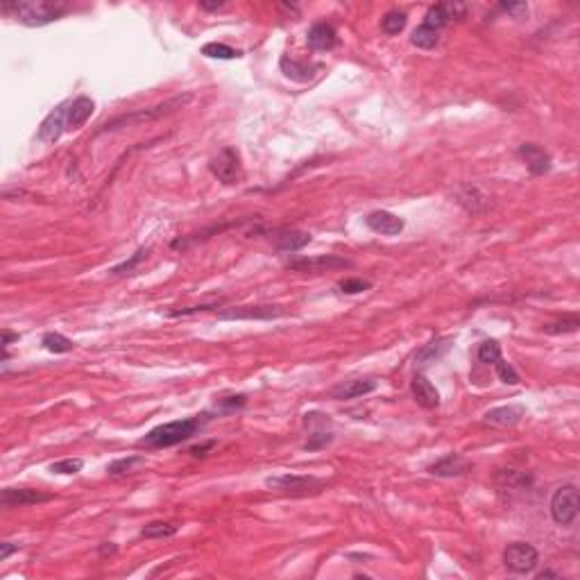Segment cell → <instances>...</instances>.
<instances>
[{
    "label": "cell",
    "mask_w": 580,
    "mask_h": 580,
    "mask_svg": "<svg viewBox=\"0 0 580 580\" xmlns=\"http://www.w3.org/2000/svg\"><path fill=\"white\" fill-rule=\"evenodd\" d=\"M3 9L12 14L18 23L30 27H41L64 16L69 12V5L53 3V0H18V3H7Z\"/></svg>",
    "instance_id": "cell-1"
},
{
    "label": "cell",
    "mask_w": 580,
    "mask_h": 580,
    "mask_svg": "<svg viewBox=\"0 0 580 580\" xmlns=\"http://www.w3.org/2000/svg\"><path fill=\"white\" fill-rule=\"evenodd\" d=\"M202 427L200 417H188V420H177V422H168L161 424V427L152 429L145 438L141 440V444L145 447H154V449H166V447H175L179 442H186L188 438H193Z\"/></svg>",
    "instance_id": "cell-2"
},
{
    "label": "cell",
    "mask_w": 580,
    "mask_h": 580,
    "mask_svg": "<svg viewBox=\"0 0 580 580\" xmlns=\"http://www.w3.org/2000/svg\"><path fill=\"white\" fill-rule=\"evenodd\" d=\"M580 510V497L576 485H562L551 497V517L558 526H572Z\"/></svg>",
    "instance_id": "cell-3"
},
{
    "label": "cell",
    "mask_w": 580,
    "mask_h": 580,
    "mask_svg": "<svg viewBox=\"0 0 580 580\" xmlns=\"http://www.w3.org/2000/svg\"><path fill=\"white\" fill-rule=\"evenodd\" d=\"M504 565L512 574H533L539 565V553L533 544L515 542L504 551Z\"/></svg>",
    "instance_id": "cell-4"
},
{
    "label": "cell",
    "mask_w": 580,
    "mask_h": 580,
    "mask_svg": "<svg viewBox=\"0 0 580 580\" xmlns=\"http://www.w3.org/2000/svg\"><path fill=\"white\" fill-rule=\"evenodd\" d=\"M211 172L222 181L231 186V184H238V179L243 177V168H240V157L234 148H222L214 159L209 163Z\"/></svg>",
    "instance_id": "cell-5"
},
{
    "label": "cell",
    "mask_w": 580,
    "mask_h": 580,
    "mask_svg": "<svg viewBox=\"0 0 580 580\" xmlns=\"http://www.w3.org/2000/svg\"><path fill=\"white\" fill-rule=\"evenodd\" d=\"M288 268L295 272H329V270H345L352 268V261L340 258L336 254H322V256H302L288 261Z\"/></svg>",
    "instance_id": "cell-6"
},
{
    "label": "cell",
    "mask_w": 580,
    "mask_h": 580,
    "mask_svg": "<svg viewBox=\"0 0 580 580\" xmlns=\"http://www.w3.org/2000/svg\"><path fill=\"white\" fill-rule=\"evenodd\" d=\"M304 424H306V427H311V435H308V442L304 444L306 451L322 449V447H326V444L333 440V435H331V422H329V420L324 417V415L308 413L306 417H304Z\"/></svg>",
    "instance_id": "cell-7"
},
{
    "label": "cell",
    "mask_w": 580,
    "mask_h": 580,
    "mask_svg": "<svg viewBox=\"0 0 580 580\" xmlns=\"http://www.w3.org/2000/svg\"><path fill=\"white\" fill-rule=\"evenodd\" d=\"M265 485L279 490V492H308L313 488H320L322 481L315 476H297V474H282V476L265 478Z\"/></svg>",
    "instance_id": "cell-8"
},
{
    "label": "cell",
    "mask_w": 580,
    "mask_h": 580,
    "mask_svg": "<svg viewBox=\"0 0 580 580\" xmlns=\"http://www.w3.org/2000/svg\"><path fill=\"white\" fill-rule=\"evenodd\" d=\"M66 109L69 104H60L55 111H50L46 116V120L39 127V141L41 143H57L62 139V134L66 132Z\"/></svg>",
    "instance_id": "cell-9"
},
{
    "label": "cell",
    "mask_w": 580,
    "mask_h": 580,
    "mask_svg": "<svg viewBox=\"0 0 580 580\" xmlns=\"http://www.w3.org/2000/svg\"><path fill=\"white\" fill-rule=\"evenodd\" d=\"M365 225L372 231H376V234L399 236L406 227V222H403V218L390 214V211H372V214L365 218Z\"/></svg>",
    "instance_id": "cell-10"
},
{
    "label": "cell",
    "mask_w": 580,
    "mask_h": 580,
    "mask_svg": "<svg viewBox=\"0 0 580 580\" xmlns=\"http://www.w3.org/2000/svg\"><path fill=\"white\" fill-rule=\"evenodd\" d=\"M311 240H313L311 234H306V231H295V229H279L272 234L275 247L279 249V252H286V254L299 252V249L306 247Z\"/></svg>",
    "instance_id": "cell-11"
},
{
    "label": "cell",
    "mask_w": 580,
    "mask_h": 580,
    "mask_svg": "<svg viewBox=\"0 0 580 580\" xmlns=\"http://www.w3.org/2000/svg\"><path fill=\"white\" fill-rule=\"evenodd\" d=\"M93 109H95V102L91 98H86V95H80V98L69 102V109H66V132L80 130L91 118Z\"/></svg>",
    "instance_id": "cell-12"
},
{
    "label": "cell",
    "mask_w": 580,
    "mask_h": 580,
    "mask_svg": "<svg viewBox=\"0 0 580 580\" xmlns=\"http://www.w3.org/2000/svg\"><path fill=\"white\" fill-rule=\"evenodd\" d=\"M50 499V495H41V492L30 490V488H7L3 490L0 504L5 508H16V506H32V504H43Z\"/></svg>",
    "instance_id": "cell-13"
},
{
    "label": "cell",
    "mask_w": 580,
    "mask_h": 580,
    "mask_svg": "<svg viewBox=\"0 0 580 580\" xmlns=\"http://www.w3.org/2000/svg\"><path fill=\"white\" fill-rule=\"evenodd\" d=\"M376 390V381L374 379H354V381H343L331 388V397L333 399H356V397H365V394H370Z\"/></svg>",
    "instance_id": "cell-14"
},
{
    "label": "cell",
    "mask_w": 580,
    "mask_h": 580,
    "mask_svg": "<svg viewBox=\"0 0 580 580\" xmlns=\"http://www.w3.org/2000/svg\"><path fill=\"white\" fill-rule=\"evenodd\" d=\"M410 392H413L415 401H417V403L422 406V408L433 410V408H438V406H440V392L435 390V385H433L424 374H417V376L413 379V383H410Z\"/></svg>",
    "instance_id": "cell-15"
},
{
    "label": "cell",
    "mask_w": 580,
    "mask_h": 580,
    "mask_svg": "<svg viewBox=\"0 0 580 580\" xmlns=\"http://www.w3.org/2000/svg\"><path fill=\"white\" fill-rule=\"evenodd\" d=\"M519 154L524 157L528 170L533 172V175H544V172L551 170V157L548 152H544L539 145L535 143H521L519 145Z\"/></svg>",
    "instance_id": "cell-16"
},
{
    "label": "cell",
    "mask_w": 580,
    "mask_h": 580,
    "mask_svg": "<svg viewBox=\"0 0 580 580\" xmlns=\"http://www.w3.org/2000/svg\"><path fill=\"white\" fill-rule=\"evenodd\" d=\"M308 46L317 53H331L338 46V34L329 23H315L311 30H308Z\"/></svg>",
    "instance_id": "cell-17"
},
{
    "label": "cell",
    "mask_w": 580,
    "mask_h": 580,
    "mask_svg": "<svg viewBox=\"0 0 580 580\" xmlns=\"http://www.w3.org/2000/svg\"><path fill=\"white\" fill-rule=\"evenodd\" d=\"M284 311H279V306H240L236 311H222V320H268V317H277Z\"/></svg>",
    "instance_id": "cell-18"
},
{
    "label": "cell",
    "mask_w": 580,
    "mask_h": 580,
    "mask_svg": "<svg viewBox=\"0 0 580 580\" xmlns=\"http://www.w3.org/2000/svg\"><path fill=\"white\" fill-rule=\"evenodd\" d=\"M469 469V462L458 456V453H451V456H444L440 458L438 462H433L429 467V471L433 476H442V478H453V476H460V474H465Z\"/></svg>",
    "instance_id": "cell-19"
},
{
    "label": "cell",
    "mask_w": 580,
    "mask_h": 580,
    "mask_svg": "<svg viewBox=\"0 0 580 580\" xmlns=\"http://www.w3.org/2000/svg\"><path fill=\"white\" fill-rule=\"evenodd\" d=\"M521 417H524L521 406H499V408L485 413V424H492V427H515Z\"/></svg>",
    "instance_id": "cell-20"
},
{
    "label": "cell",
    "mask_w": 580,
    "mask_h": 580,
    "mask_svg": "<svg viewBox=\"0 0 580 580\" xmlns=\"http://www.w3.org/2000/svg\"><path fill=\"white\" fill-rule=\"evenodd\" d=\"M456 198L469 214H481V211H485V207H488V195H483V193L476 186H471V184H462V186L456 191Z\"/></svg>",
    "instance_id": "cell-21"
},
{
    "label": "cell",
    "mask_w": 580,
    "mask_h": 580,
    "mask_svg": "<svg viewBox=\"0 0 580 580\" xmlns=\"http://www.w3.org/2000/svg\"><path fill=\"white\" fill-rule=\"evenodd\" d=\"M282 71L288 80H293V82H308V80H313L317 66L299 64L295 60H290V57H282Z\"/></svg>",
    "instance_id": "cell-22"
},
{
    "label": "cell",
    "mask_w": 580,
    "mask_h": 580,
    "mask_svg": "<svg viewBox=\"0 0 580 580\" xmlns=\"http://www.w3.org/2000/svg\"><path fill=\"white\" fill-rule=\"evenodd\" d=\"M578 326H580V315L578 313H567L562 317H558V320L544 324V333H548V336L574 333V331H578Z\"/></svg>",
    "instance_id": "cell-23"
},
{
    "label": "cell",
    "mask_w": 580,
    "mask_h": 580,
    "mask_svg": "<svg viewBox=\"0 0 580 580\" xmlns=\"http://www.w3.org/2000/svg\"><path fill=\"white\" fill-rule=\"evenodd\" d=\"M41 345H43L46 350L50 352V354H69V352H73V350H75V343H73V340H69V338H66V336L57 333V331L46 333V336L41 338Z\"/></svg>",
    "instance_id": "cell-24"
},
{
    "label": "cell",
    "mask_w": 580,
    "mask_h": 580,
    "mask_svg": "<svg viewBox=\"0 0 580 580\" xmlns=\"http://www.w3.org/2000/svg\"><path fill=\"white\" fill-rule=\"evenodd\" d=\"M141 535L148 539H166V537L177 535V526L170 524V521H150V524L143 526Z\"/></svg>",
    "instance_id": "cell-25"
},
{
    "label": "cell",
    "mask_w": 580,
    "mask_h": 580,
    "mask_svg": "<svg viewBox=\"0 0 580 580\" xmlns=\"http://www.w3.org/2000/svg\"><path fill=\"white\" fill-rule=\"evenodd\" d=\"M438 41H440V32L431 30V27H427V25H420L410 36V43L422 48V50H431V48L438 46Z\"/></svg>",
    "instance_id": "cell-26"
},
{
    "label": "cell",
    "mask_w": 580,
    "mask_h": 580,
    "mask_svg": "<svg viewBox=\"0 0 580 580\" xmlns=\"http://www.w3.org/2000/svg\"><path fill=\"white\" fill-rule=\"evenodd\" d=\"M141 465H145L143 456H130V458H118V460L109 462L107 471L111 474V476H123V474L137 471V467H141Z\"/></svg>",
    "instance_id": "cell-27"
},
{
    "label": "cell",
    "mask_w": 580,
    "mask_h": 580,
    "mask_svg": "<svg viewBox=\"0 0 580 580\" xmlns=\"http://www.w3.org/2000/svg\"><path fill=\"white\" fill-rule=\"evenodd\" d=\"M449 23V14H447V9H444V5H435V7H431L429 12H427V16H424V23L422 25H427V27H431V30H435V32H440L444 25Z\"/></svg>",
    "instance_id": "cell-28"
},
{
    "label": "cell",
    "mask_w": 580,
    "mask_h": 580,
    "mask_svg": "<svg viewBox=\"0 0 580 580\" xmlns=\"http://www.w3.org/2000/svg\"><path fill=\"white\" fill-rule=\"evenodd\" d=\"M381 27H383V32L385 34H399L403 27H406V12H399V9H394V12H388L385 14V18L381 21Z\"/></svg>",
    "instance_id": "cell-29"
},
{
    "label": "cell",
    "mask_w": 580,
    "mask_h": 580,
    "mask_svg": "<svg viewBox=\"0 0 580 580\" xmlns=\"http://www.w3.org/2000/svg\"><path fill=\"white\" fill-rule=\"evenodd\" d=\"M202 55L214 57V60H236V57H240V53L234 50V48H229L225 43H216V41L202 48Z\"/></svg>",
    "instance_id": "cell-30"
},
{
    "label": "cell",
    "mask_w": 580,
    "mask_h": 580,
    "mask_svg": "<svg viewBox=\"0 0 580 580\" xmlns=\"http://www.w3.org/2000/svg\"><path fill=\"white\" fill-rule=\"evenodd\" d=\"M447 343H442V340H433V343H429L427 347H424V350L417 354V361L420 365H427V363H431V361H435V359H440V356L447 352Z\"/></svg>",
    "instance_id": "cell-31"
},
{
    "label": "cell",
    "mask_w": 580,
    "mask_h": 580,
    "mask_svg": "<svg viewBox=\"0 0 580 580\" xmlns=\"http://www.w3.org/2000/svg\"><path fill=\"white\" fill-rule=\"evenodd\" d=\"M501 359V345L497 340H485L478 347V361L485 365H495Z\"/></svg>",
    "instance_id": "cell-32"
},
{
    "label": "cell",
    "mask_w": 580,
    "mask_h": 580,
    "mask_svg": "<svg viewBox=\"0 0 580 580\" xmlns=\"http://www.w3.org/2000/svg\"><path fill=\"white\" fill-rule=\"evenodd\" d=\"M495 370H497L499 379L504 381V383H508V385H517L519 383V374L515 372V367H512L510 363H506L504 359H499L495 363Z\"/></svg>",
    "instance_id": "cell-33"
},
{
    "label": "cell",
    "mask_w": 580,
    "mask_h": 580,
    "mask_svg": "<svg viewBox=\"0 0 580 580\" xmlns=\"http://www.w3.org/2000/svg\"><path fill=\"white\" fill-rule=\"evenodd\" d=\"M82 467H84L82 458H66V460H60V462H53L50 471L53 474H77Z\"/></svg>",
    "instance_id": "cell-34"
},
{
    "label": "cell",
    "mask_w": 580,
    "mask_h": 580,
    "mask_svg": "<svg viewBox=\"0 0 580 580\" xmlns=\"http://www.w3.org/2000/svg\"><path fill=\"white\" fill-rule=\"evenodd\" d=\"M370 288H372V284L365 282V279H345V282H340V290L347 295H359Z\"/></svg>",
    "instance_id": "cell-35"
},
{
    "label": "cell",
    "mask_w": 580,
    "mask_h": 580,
    "mask_svg": "<svg viewBox=\"0 0 580 580\" xmlns=\"http://www.w3.org/2000/svg\"><path fill=\"white\" fill-rule=\"evenodd\" d=\"M145 254H148V249H139V252L134 254V258L125 261V263H120V265H116V268L111 270V272H116V275H123V272H132V270H134V265H137V263H139V261H141V258H143Z\"/></svg>",
    "instance_id": "cell-36"
},
{
    "label": "cell",
    "mask_w": 580,
    "mask_h": 580,
    "mask_svg": "<svg viewBox=\"0 0 580 580\" xmlns=\"http://www.w3.org/2000/svg\"><path fill=\"white\" fill-rule=\"evenodd\" d=\"M501 9H504L506 14L515 16V18L528 14V5L526 3H504V5H501Z\"/></svg>",
    "instance_id": "cell-37"
},
{
    "label": "cell",
    "mask_w": 580,
    "mask_h": 580,
    "mask_svg": "<svg viewBox=\"0 0 580 580\" xmlns=\"http://www.w3.org/2000/svg\"><path fill=\"white\" fill-rule=\"evenodd\" d=\"M218 406L220 408H225V410H234V408H240V406H245V397L243 394H238V397H227V399H222Z\"/></svg>",
    "instance_id": "cell-38"
},
{
    "label": "cell",
    "mask_w": 580,
    "mask_h": 580,
    "mask_svg": "<svg viewBox=\"0 0 580 580\" xmlns=\"http://www.w3.org/2000/svg\"><path fill=\"white\" fill-rule=\"evenodd\" d=\"M14 551H18V544H12V542H3V544H0V562H5V560L14 553Z\"/></svg>",
    "instance_id": "cell-39"
},
{
    "label": "cell",
    "mask_w": 580,
    "mask_h": 580,
    "mask_svg": "<svg viewBox=\"0 0 580 580\" xmlns=\"http://www.w3.org/2000/svg\"><path fill=\"white\" fill-rule=\"evenodd\" d=\"M214 447H216V442L211 440V442H207V444H198V447H193L191 453H193V456H205V453H207L209 449H214Z\"/></svg>",
    "instance_id": "cell-40"
},
{
    "label": "cell",
    "mask_w": 580,
    "mask_h": 580,
    "mask_svg": "<svg viewBox=\"0 0 580 580\" xmlns=\"http://www.w3.org/2000/svg\"><path fill=\"white\" fill-rule=\"evenodd\" d=\"M202 9H209V12H214V9H220V7H225V3H207V0H202L200 3Z\"/></svg>",
    "instance_id": "cell-41"
},
{
    "label": "cell",
    "mask_w": 580,
    "mask_h": 580,
    "mask_svg": "<svg viewBox=\"0 0 580 580\" xmlns=\"http://www.w3.org/2000/svg\"><path fill=\"white\" fill-rule=\"evenodd\" d=\"M109 553H116V544L104 542V546H100V555H109Z\"/></svg>",
    "instance_id": "cell-42"
},
{
    "label": "cell",
    "mask_w": 580,
    "mask_h": 580,
    "mask_svg": "<svg viewBox=\"0 0 580 580\" xmlns=\"http://www.w3.org/2000/svg\"><path fill=\"white\" fill-rule=\"evenodd\" d=\"M537 578H539V580H544V578H558V574H553V572H539Z\"/></svg>",
    "instance_id": "cell-43"
}]
</instances>
